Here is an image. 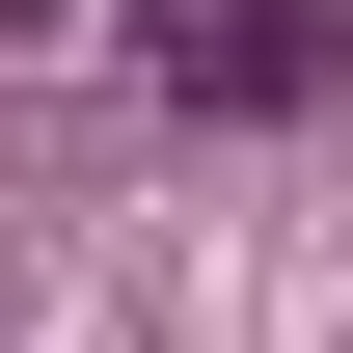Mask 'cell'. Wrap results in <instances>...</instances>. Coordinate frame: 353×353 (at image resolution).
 <instances>
[{
    "label": "cell",
    "instance_id": "cell-1",
    "mask_svg": "<svg viewBox=\"0 0 353 353\" xmlns=\"http://www.w3.org/2000/svg\"><path fill=\"white\" fill-rule=\"evenodd\" d=\"M326 54H353V0H163L190 109H326Z\"/></svg>",
    "mask_w": 353,
    "mask_h": 353
}]
</instances>
